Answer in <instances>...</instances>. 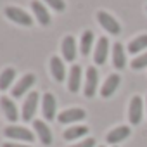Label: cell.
<instances>
[{
  "label": "cell",
  "instance_id": "28",
  "mask_svg": "<svg viewBox=\"0 0 147 147\" xmlns=\"http://www.w3.org/2000/svg\"><path fill=\"white\" fill-rule=\"evenodd\" d=\"M113 147H116V145H113Z\"/></svg>",
  "mask_w": 147,
  "mask_h": 147
},
{
  "label": "cell",
  "instance_id": "7",
  "mask_svg": "<svg viewBox=\"0 0 147 147\" xmlns=\"http://www.w3.org/2000/svg\"><path fill=\"white\" fill-rule=\"evenodd\" d=\"M142 113H144V106H142V99L138 95L131 97L130 100V109H128V119L131 125H138L142 121Z\"/></svg>",
  "mask_w": 147,
  "mask_h": 147
},
{
  "label": "cell",
  "instance_id": "16",
  "mask_svg": "<svg viewBox=\"0 0 147 147\" xmlns=\"http://www.w3.org/2000/svg\"><path fill=\"white\" fill-rule=\"evenodd\" d=\"M130 128L128 126H118V128H114V130H111L109 133H107V137H106V140H107V144H111V145H114V144H118V142H123L125 138H128L130 137Z\"/></svg>",
  "mask_w": 147,
  "mask_h": 147
},
{
  "label": "cell",
  "instance_id": "19",
  "mask_svg": "<svg viewBox=\"0 0 147 147\" xmlns=\"http://www.w3.org/2000/svg\"><path fill=\"white\" fill-rule=\"evenodd\" d=\"M113 64L116 69H123L126 66V55H125V49L121 43L113 45Z\"/></svg>",
  "mask_w": 147,
  "mask_h": 147
},
{
  "label": "cell",
  "instance_id": "3",
  "mask_svg": "<svg viewBox=\"0 0 147 147\" xmlns=\"http://www.w3.org/2000/svg\"><path fill=\"white\" fill-rule=\"evenodd\" d=\"M97 21H99V24H100L107 33H111V35H119V31H121L119 23H118L111 14H107V12H104V11H99V12H97Z\"/></svg>",
  "mask_w": 147,
  "mask_h": 147
},
{
  "label": "cell",
  "instance_id": "25",
  "mask_svg": "<svg viewBox=\"0 0 147 147\" xmlns=\"http://www.w3.org/2000/svg\"><path fill=\"white\" fill-rule=\"evenodd\" d=\"M45 2L57 12H62L66 9V4H64V0H45Z\"/></svg>",
  "mask_w": 147,
  "mask_h": 147
},
{
  "label": "cell",
  "instance_id": "8",
  "mask_svg": "<svg viewBox=\"0 0 147 147\" xmlns=\"http://www.w3.org/2000/svg\"><path fill=\"white\" fill-rule=\"evenodd\" d=\"M35 82H36V78H35V75H31V73H28V75H24L16 85H14V88H12V97H23L33 85H35Z\"/></svg>",
  "mask_w": 147,
  "mask_h": 147
},
{
  "label": "cell",
  "instance_id": "22",
  "mask_svg": "<svg viewBox=\"0 0 147 147\" xmlns=\"http://www.w3.org/2000/svg\"><path fill=\"white\" fill-rule=\"evenodd\" d=\"M14 78H16V69L14 67H7V69H4L2 71V75H0V90H7L9 88V85L14 82Z\"/></svg>",
  "mask_w": 147,
  "mask_h": 147
},
{
  "label": "cell",
  "instance_id": "15",
  "mask_svg": "<svg viewBox=\"0 0 147 147\" xmlns=\"http://www.w3.org/2000/svg\"><path fill=\"white\" fill-rule=\"evenodd\" d=\"M119 82H121V78H119V75H116V73H113V75H109L107 76V80H106V83L102 85V88H100V95L102 97H111L114 92H116V88H118V85H119Z\"/></svg>",
  "mask_w": 147,
  "mask_h": 147
},
{
  "label": "cell",
  "instance_id": "18",
  "mask_svg": "<svg viewBox=\"0 0 147 147\" xmlns=\"http://www.w3.org/2000/svg\"><path fill=\"white\" fill-rule=\"evenodd\" d=\"M31 9H33V12L36 14V19H38L40 24H43V26H49V24H50V14H49V11L45 9V5H43L42 2L33 0V2H31Z\"/></svg>",
  "mask_w": 147,
  "mask_h": 147
},
{
  "label": "cell",
  "instance_id": "27",
  "mask_svg": "<svg viewBox=\"0 0 147 147\" xmlns=\"http://www.w3.org/2000/svg\"><path fill=\"white\" fill-rule=\"evenodd\" d=\"M2 147H30V145H23V144H11V142H5Z\"/></svg>",
  "mask_w": 147,
  "mask_h": 147
},
{
  "label": "cell",
  "instance_id": "5",
  "mask_svg": "<svg viewBox=\"0 0 147 147\" xmlns=\"http://www.w3.org/2000/svg\"><path fill=\"white\" fill-rule=\"evenodd\" d=\"M87 113L80 107H71V109H66L62 111L59 116H57V121L62 123V125H69V123H76V121H82L85 119Z\"/></svg>",
  "mask_w": 147,
  "mask_h": 147
},
{
  "label": "cell",
  "instance_id": "20",
  "mask_svg": "<svg viewBox=\"0 0 147 147\" xmlns=\"http://www.w3.org/2000/svg\"><path fill=\"white\" fill-rule=\"evenodd\" d=\"M92 45H94V31L87 30V31H83L82 40H80V52L83 55H88L92 50Z\"/></svg>",
  "mask_w": 147,
  "mask_h": 147
},
{
  "label": "cell",
  "instance_id": "9",
  "mask_svg": "<svg viewBox=\"0 0 147 147\" xmlns=\"http://www.w3.org/2000/svg\"><path fill=\"white\" fill-rule=\"evenodd\" d=\"M55 107H57V102H55V97L47 92L42 99V113H43V118L47 121H52L55 118Z\"/></svg>",
  "mask_w": 147,
  "mask_h": 147
},
{
  "label": "cell",
  "instance_id": "2",
  "mask_svg": "<svg viewBox=\"0 0 147 147\" xmlns=\"http://www.w3.org/2000/svg\"><path fill=\"white\" fill-rule=\"evenodd\" d=\"M4 135L7 138H14V140H21V142H33L35 140V135L28 130V128H23V126H16V125H11L4 130Z\"/></svg>",
  "mask_w": 147,
  "mask_h": 147
},
{
  "label": "cell",
  "instance_id": "13",
  "mask_svg": "<svg viewBox=\"0 0 147 147\" xmlns=\"http://www.w3.org/2000/svg\"><path fill=\"white\" fill-rule=\"evenodd\" d=\"M0 107H2V111H4V114H5V118H7L11 123L18 121V118H19L18 107H16V104H14L9 97H0Z\"/></svg>",
  "mask_w": 147,
  "mask_h": 147
},
{
  "label": "cell",
  "instance_id": "23",
  "mask_svg": "<svg viewBox=\"0 0 147 147\" xmlns=\"http://www.w3.org/2000/svg\"><path fill=\"white\" fill-rule=\"evenodd\" d=\"M147 49V35H140L137 38H133L130 43H128V52L130 54H138L140 50Z\"/></svg>",
  "mask_w": 147,
  "mask_h": 147
},
{
  "label": "cell",
  "instance_id": "14",
  "mask_svg": "<svg viewBox=\"0 0 147 147\" xmlns=\"http://www.w3.org/2000/svg\"><path fill=\"white\" fill-rule=\"evenodd\" d=\"M80 83H82V66L75 64V66L71 67L69 78H67V88H69V92L76 94L80 90Z\"/></svg>",
  "mask_w": 147,
  "mask_h": 147
},
{
  "label": "cell",
  "instance_id": "6",
  "mask_svg": "<svg viewBox=\"0 0 147 147\" xmlns=\"http://www.w3.org/2000/svg\"><path fill=\"white\" fill-rule=\"evenodd\" d=\"M97 85H99V73L95 67L90 66L85 76V97H94L97 92Z\"/></svg>",
  "mask_w": 147,
  "mask_h": 147
},
{
  "label": "cell",
  "instance_id": "1",
  "mask_svg": "<svg viewBox=\"0 0 147 147\" xmlns=\"http://www.w3.org/2000/svg\"><path fill=\"white\" fill-rule=\"evenodd\" d=\"M4 14L7 16V19L14 21L16 24H23V26H31L33 24V18L19 7H5Z\"/></svg>",
  "mask_w": 147,
  "mask_h": 147
},
{
  "label": "cell",
  "instance_id": "12",
  "mask_svg": "<svg viewBox=\"0 0 147 147\" xmlns=\"http://www.w3.org/2000/svg\"><path fill=\"white\" fill-rule=\"evenodd\" d=\"M33 126H35V131L38 135V138L42 140L43 145H50L52 144V131L49 128V125L42 119H35L33 121Z\"/></svg>",
  "mask_w": 147,
  "mask_h": 147
},
{
  "label": "cell",
  "instance_id": "21",
  "mask_svg": "<svg viewBox=\"0 0 147 147\" xmlns=\"http://www.w3.org/2000/svg\"><path fill=\"white\" fill-rule=\"evenodd\" d=\"M87 133H88V128L83 126V125L71 126V128H67V130L64 131V140H76V138H80V137H83V135H87Z\"/></svg>",
  "mask_w": 147,
  "mask_h": 147
},
{
  "label": "cell",
  "instance_id": "10",
  "mask_svg": "<svg viewBox=\"0 0 147 147\" xmlns=\"http://www.w3.org/2000/svg\"><path fill=\"white\" fill-rule=\"evenodd\" d=\"M107 52H109V40L106 36H100L97 45H95V52H94V62L97 66H102L107 59Z\"/></svg>",
  "mask_w": 147,
  "mask_h": 147
},
{
  "label": "cell",
  "instance_id": "4",
  "mask_svg": "<svg viewBox=\"0 0 147 147\" xmlns=\"http://www.w3.org/2000/svg\"><path fill=\"white\" fill-rule=\"evenodd\" d=\"M38 100H40V95L38 92H31L28 94L26 100L23 102V119L24 121H31L35 113H36V107H38Z\"/></svg>",
  "mask_w": 147,
  "mask_h": 147
},
{
  "label": "cell",
  "instance_id": "17",
  "mask_svg": "<svg viewBox=\"0 0 147 147\" xmlns=\"http://www.w3.org/2000/svg\"><path fill=\"white\" fill-rule=\"evenodd\" d=\"M50 73H52V76H54L55 82H64V78H66L64 62H62L57 55H54V57L50 59Z\"/></svg>",
  "mask_w": 147,
  "mask_h": 147
},
{
  "label": "cell",
  "instance_id": "29",
  "mask_svg": "<svg viewBox=\"0 0 147 147\" xmlns=\"http://www.w3.org/2000/svg\"><path fill=\"white\" fill-rule=\"evenodd\" d=\"M99 147H102V145H99Z\"/></svg>",
  "mask_w": 147,
  "mask_h": 147
},
{
  "label": "cell",
  "instance_id": "26",
  "mask_svg": "<svg viewBox=\"0 0 147 147\" xmlns=\"http://www.w3.org/2000/svg\"><path fill=\"white\" fill-rule=\"evenodd\" d=\"M71 147H95V138H85V140L71 145Z\"/></svg>",
  "mask_w": 147,
  "mask_h": 147
},
{
  "label": "cell",
  "instance_id": "11",
  "mask_svg": "<svg viewBox=\"0 0 147 147\" xmlns=\"http://www.w3.org/2000/svg\"><path fill=\"white\" fill-rule=\"evenodd\" d=\"M61 50H62V55H64V59L67 62L75 61V57H76V42H75V38H73L71 35L64 36V40L61 43Z\"/></svg>",
  "mask_w": 147,
  "mask_h": 147
},
{
  "label": "cell",
  "instance_id": "24",
  "mask_svg": "<svg viewBox=\"0 0 147 147\" xmlns=\"http://www.w3.org/2000/svg\"><path fill=\"white\" fill-rule=\"evenodd\" d=\"M130 66H131V69H144V67H147V52L140 54L138 57H135Z\"/></svg>",
  "mask_w": 147,
  "mask_h": 147
}]
</instances>
